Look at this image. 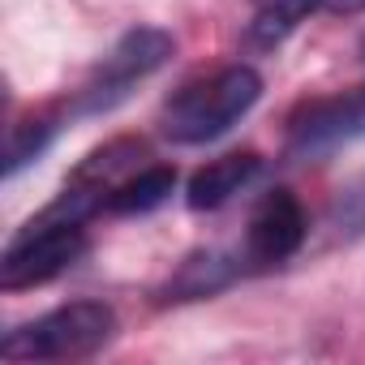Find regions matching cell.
Returning <instances> with one entry per match:
<instances>
[{
  "label": "cell",
  "mask_w": 365,
  "mask_h": 365,
  "mask_svg": "<svg viewBox=\"0 0 365 365\" xmlns=\"http://www.w3.org/2000/svg\"><path fill=\"white\" fill-rule=\"evenodd\" d=\"M103 211L91 194L65 185V194L39 211L5 250L0 258V288H39L48 279H56L61 271H69L82 254H86V220Z\"/></svg>",
  "instance_id": "cell-1"
},
{
  "label": "cell",
  "mask_w": 365,
  "mask_h": 365,
  "mask_svg": "<svg viewBox=\"0 0 365 365\" xmlns=\"http://www.w3.org/2000/svg\"><path fill=\"white\" fill-rule=\"evenodd\" d=\"M262 95V78L250 65H224L207 78L185 82L168 103H163V138L176 146H202L224 138Z\"/></svg>",
  "instance_id": "cell-2"
},
{
  "label": "cell",
  "mask_w": 365,
  "mask_h": 365,
  "mask_svg": "<svg viewBox=\"0 0 365 365\" xmlns=\"http://www.w3.org/2000/svg\"><path fill=\"white\" fill-rule=\"evenodd\" d=\"M116 335V314L103 301H69L22 327H14L0 344L5 361H78L99 352Z\"/></svg>",
  "instance_id": "cell-3"
},
{
  "label": "cell",
  "mask_w": 365,
  "mask_h": 365,
  "mask_svg": "<svg viewBox=\"0 0 365 365\" xmlns=\"http://www.w3.org/2000/svg\"><path fill=\"white\" fill-rule=\"evenodd\" d=\"M172 48H176V43H172L168 31H155V26H138V31H129V35H125V39H120V43L95 65V73L82 82L73 112H78V116L112 112L120 99H129V91H133L138 82H146L155 69L168 65Z\"/></svg>",
  "instance_id": "cell-4"
},
{
  "label": "cell",
  "mask_w": 365,
  "mask_h": 365,
  "mask_svg": "<svg viewBox=\"0 0 365 365\" xmlns=\"http://www.w3.org/2000/svg\"><path fill=\"white\" fill-rule=\"evenodd\" d=\"M305 232H309V220H305V207L297 202V194L271 190V194H262V202L250 215L245 262H254V267H279V262H288L305 245Z\"/></svg>",
  "instance_id": "cell-5"
},
{
  "label": "cell",
  "mask_w": 365,
  "mask_h": 365,
  "mask_svg": "<svg viewBox=\"0 0 365 365\" xmlns=\"http://www.w3.org/2000/svg\"><path fill=\"white\" fill-rule=\"evenodd\" d=\"M352 138H365V91L314 99L288 125V142L301 155H318V150H331V146L352 142Z\"/></svg>",
  "instance_id": "cell-6"
},
{
  "label": "cell",
  "mask_w": 365,
  "mask_h": 365,
  "mask_svg": "<svg viewBox=\"0 0 365 365\" xmlns=\"http://www.w3.org/2000/svg\"><path fill=\"white\" fill-rule=\"evenodd\" d=\"M262 172V159L254 150H232V155H220L211 159L207 168H198L190 176V190H185V202L194 211H220L224 202H232L241 190L254 185V176Z\"/></svg>",
  "instance_id": "cell-7"
},
{
  "label": "cell",
  "mask_w": 365,
  "mask_h": 365,
  "mask_svg": "<svg viewBox=\"0 0 365 365\" xmlns=\"http://www.w3.org/2000/svg\"><path fill=\"white\" fill-rule=\"evenodd\" d=\"M138 168H146V142H142V138H116V142L91 150V155L78 163V172L69 176V185L82 190V194H91V198L103 207L108 194L120 185V180H129Z\"/></svg>",
  "instance_id": "cell-8"
},
{
  "label": "cell",
  "mask_w": 365,
  "mask_h": 365,
  "mask_svg": "<svg viewBox=\"0 0 365 365\" xmlns=\"http://www.w3.org/2000/svg\"><path fill=\"white\" fill-rule=\"evenodd\" d=\"M172 190H176V172L168 163H146L108 194L103 211L108 215H146V211L163 207L172 198Z\"/></svg>",
  "instance_id": "cell-9"
},
{
  "label": "cell",
  "mask_w": 365,
  "mask_h": 365,
  "mask_svg": "<svg viewBox=\"0 0 365 365\" xmlns=\"http://www.w3.org/2000/svg\"><path fill=\"white\" fill-rule=\"evenodd\" d=\"M322 0H258L250 22H245V43L250 48H279Z\"/></svg>",
  "instance_id": "cell-10"
},
{
  "label": "cell",
  "mask_w": 365,
  "mask_h": 365,
  "mask_svg": "<svg viewBox=\"0 0 365 365\" xmlns=\"http://www.w3.org/2000/svg\"><path fill=\"white\" fill-rule=\"evenodd\" d=\"M237 275V262L220 250H207V254H194L185 267L176 271V279L168 284V297L163 301H194V297H211L220 292L228 279Z\"/></svg>",
  "instance_id": "cell-11"
},
{
  "label": "cell",
  "mask_w": 365,
  "mask_h": 365,
  "mask_svg": "<svg viewBox=\"0 0 365 365\" xmlns=\"http://www.w3.org/2000/svg\"><path fill=\"white\" fill-rule=\"evenodd\" d=\"M52 138H56V125H52L48 116L14 125V138H9V163H5V172H9V176H18L31 159H39V155H43V146H48Z\"/></svg>",
  "instance_id": "cell-12"
},
{
  "label": "cell",
  "mask_w": 365,
  "mask_h": 365,
  "mask_svg": "<svg viewBox=\"0 0 365 365\" xmlns=\"http://www.w3.org/2000/svg\"><path fill=\"white\" fill-rule=\"evenodd\" d=\"M335 224L339 232H365V180L348 185L335 202Z\"/></svg>",
  "instance_id": "cell-13"
},
{
  "label": "cell",
  "mask_w": 365,
  "mask_h": 365,
  "mask_svg": "<svg viewBox=\"0 0 365 365\" xmlns=\"http://www.w3.org/2000/svg\"><path fill=\"white\" fill-rule=\"evenodd\" d=\"M361 52H365V43H361Z\"/></svg>",
  "instance_id": "cell-14"
}]
</instances>
